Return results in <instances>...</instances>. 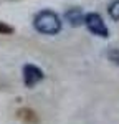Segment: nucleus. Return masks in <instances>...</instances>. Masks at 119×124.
I'll list each match as a JSON object with an SVG mask.
<instances>
[{
  "label": "nucleus",
  "instance_id": "nucleus-2",
  "mask_svg": "<svg viewBox=\"0 0 119 124\" xmlns=\"http://www.w3.org/2000/svg\"><path fill=\"white\" fill-rule=\"evenodd\" d=\"M84 25L88 27V30L91 33L98 35L101 38H108L109 37V30L104 25V22H103L99 13H88V15H84Z\"/></svg>",
  "mask_w": 119,
  "mask_h": 124
},
{
  "label": "nucleus",
  "instance_id": "nucleus-4",
  "mask_svg": "<svg viewBox=\"0 0 119 124\" xmlns=\"http://www.w3.org/2000/svg\"><path fill=\"white\" fill-rule=\"evenodd\" d=\"M65 18L69 22V25L73 27H79L81 23H84V15L81 8H69L66 13H65Z\"/></svg>",
  "mask_w": 119,
  "mask_h": 124
},
{
  "label": "nucleus",
  "instance_id": "nucleus-6",
  "mask_svg": "<svg viewBox=\"0 0 119 124\" xmlns=\"http://www.w3.org/2000/svg\"><path fill=\"white\" fill-rule=\"evenodd\" d=\"M0 33H12V28L7 27L5 23H0Z\"/></svg>",
  "mask_w": 119,
  "mask_h": 124
},
{
  "label": "nucleus",
  "instance_id": "nucleus-3",
  "mask_svg": "<svg viewBox=\"0 0 119 124\" xmlns=\"http://www.w3.org/2000/svg\"><path fill=\"white\" fill-rule=\"evenodd\" d=\"M41 79H43V71L38 66H35V65H25L23 66V81L28 88L35 86Z\"/></svg>",
  "mask_w": 119,
  "mask_h": 124
},
{
  "label": "nucleus",
  "instance_id": "nucleus-1",
  "mask_svg": "<svg viewBox=\"0 0 119 124\" xmlns=\"http://www.w3.org/2000/svg\"><path fill=\"white\" fill-rule=\"evenodd\" d=\"M33 25H35L37 31H40V33L56 35L61 30V20H60V17L55 12H51V10H41V12H38L35 15Z\"/></svg>",
  "mask_w": 119,
  "mask_h": 124
},
{
  "label": "nucleus",
  "instance_id": "nucleus-5",
  "mask_svg": "<svg viewBox=\"0 0 119 124\" xmlns=\"http://www.w3.org/2000/svg\"><path fill=\"white\" fill-rule=\"evenodd\" d=\"M109 15L114 20H119V0H114L109 5Z\"/></svg>",
  "mask_w": 119,
  "mask_h": 124
}]
</instances>
